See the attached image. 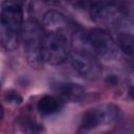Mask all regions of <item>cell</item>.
<instances>
[{
  "label": "cell",
  "instance_id": "7a4b0ae2",
  "mask_svg": "<svg viewBox=\"0 0 134 134\" xmlns=\"http://www.w3.org/2000/svg\"><path fill=\"white\" fill-rule=\"evenodd\" d=\"M44 38L43 26L34 18H28L23 22L21 29V39L23 42L24 54L27 64L35 69L43 66L42 45Z\"/></svg>",
  "mask_w": 134,
  "mask_h": 134
},
{
  "label": "cell",
  "instance_id": "8fae6325",
  "mask_svg": "<svg viewBox=\"0 0 134 134\" xmlns=\"http://www.w3.org/2000/svg\"><path fill=\"white\" fill-rule=\"evenodd\" d=\"M18 122L19 127L25 134H41L43 132V126L30 116H21Z\"/></svg>",
  "mask_w": 134,
  "mask_h": 134
},
{
  "label": "cell",
  "instance_id": "30bf717a",
  "mask_svg": "<svg viewBox=\"0 0 134 134\" xmlns=\"http://www.w3.org/2000/svg\"><path fill=\"white\" fill-rule=\"evenodd\" d=\"M21 32L9 29L0 24V45L6 50H14L18 47Z\"/></svg>",
  "mask_w": 134,
  "mask_h": 134
},
{
  "label": "cell",
  "instance_id": "277c9868",
  "mask_svg": "<svg viewBox=\"0 0 134 134\" xmlns=\"http://www.w3.org/2000/svg\"><path fill=\"white\" fill-rule=\"evenodd\" d=\"M91 19L100 25L116 26L127 23L126 9L114 2H92L90 5Z\"/></svg>",
  "mask_w": 134,
  "mask_h": 134
},
{
  "label": "cell",
  "instance_id": "5b68a950",
  "mask_svg": "<svg viewBox=\"0 0 134 134\" xmlns=\"http://www.w3.org/2000/svg\"><path fill=\"white\" fill-rule=\"evenodd\" d=\"M69 63L73 70L80 74V76L95 81L102 74V66L98 60L86 50H76L69 55Z\"/></svg>",
  "mask_w": 134,
  "mask_h": 134
},
{
  "label": "cell",
  "instance_id": "7c38bea8",
  "mask_svg": "<svg viewBox=\"0 0 134 134\" xmlns=\"http://www.w3.org/2000/svg\"><path fill=\"white\" fill-rule=\"evenodd\" d=\"M133 35L127 31H120L116 38V44L119 49L126 52L129 55L133 54Z\"/></svg>",
  "mask_w": 134,
  "mask_h": 134
},
{
  "label": "cell",
  "instance_id": "6da1fadb",
  "mask_svg": "<svg viewBox=\"0 0 134 134\" xmlns=\"http://www.w3.org/2000/svg\"><path fill=\"white\" fill-rule=\"evenodd\" d=\"M72 47L71 26H61L44 30L42 58L49 65H61L70 55Z\"/></svg>",
  "mask_w": 134,
  "mask_h": 134
},
{
  "label": "cell",
  "instance_id": "3957f363",
  "mask_svg": "<svg viewBox=\"0 0 134 134\" xmlns=\"http://www.w3.org/2000/svg\"><path fill=\"white\" fill-rule=\"evenodd\" d=\"M83 43L88 45L93 53L97 57L111 61L119 57V48L112 38V36L102 29V28H92L82 34L81 37Z\"/></svg>",
  "mask_w": 134,
  "mask_h": 134
},
{
  "label": "cell",
  "instance_id": "4fadbf2b",
  "mask_svg": "<svg viewBox=\"0 0 134 134\" xmlns=\"http://www.w3.org/2000/svg\"><path fill=\"white\" fill-rule=\"evenodd\" d=\"M4 100L13 105H20L23 103V97L14 90H8L4 94Z\"/></svg>",
  "mask_w": 134,
  "mask_h": 134
},
{
  "label": "cell",
  "instance_id": "5bb4252c",
  "mask_svg": "<svg viewBox=\"0 0 134 134\" xmlns=\"http://www.w3.org/2000/svg\"><path fill=\"white\" fill-rule=\"evenodd\" d=\"M106 81H107L108 84H116V82H117V80H116V77L114 75H109L106 79Z\"/></svg>",
  "mask_w": 134,
  "mask_h": 134
},
{
  "label": "cell",
  "instance_id": "8992f818",
  "mask_svg": "<svg viewBox=\"0 0 134 134\" xmlns=\"http://www.w3.org/2000/svg\"><path fill=\"white\" fill-rule=\"evenodd\" d=\"M24 22L23 8L18 2L5 1L1 6L0 24L13 29L15 31L21 32L22 25Z\"/></svg>",
  "mask_w": 134,
  "mask_h": 134
},
{
  "label": "cell",
  "instance_id": "52a82bcc",
  "mask_svg": "<svg viewBox=\"0 0 134 134\" xmlns=\"http://www.w3.org/2000/svg\"><path fill=\"white\" fill-rule=\"evenodd\" d=\"M52 89L59 95V98L68 102H79L85 95V89L81 85L70 82H58L54 83Z\"/></svg>",
  "mask_w": 134,
  "mask_h": 134
},
{
  "label": "cell",
  "instance_id": "9c48e42d",
  "mask_svg": "<svg viewBox=\"0 0 134 134\" xmlns=\"http://www.w3.org/2000/svg\"><path fill=\"white\" fill-rule=\"evenodd\" d=\"M37 107L42 115H51L62 110L64 107V102L52 95H44L38 102Z\"/></svg>",
  "mask_w": 134,
  "mask_h": 134
},
{
  "label": "cell",
  "instance_id": "ba28073f",
  "mask_svg": "<svg viewBox=\"0 0 134 134\" xmlns=\"http://www.w3.org/2000/svg\"><path fill=\"white\" fill-rule=\"evenodd\" d=\"M96 119L97 126L108 125L115 121L119 115V109L113 104H104L96 108L91 109Z\"/></svg>",
  "mask_w": 134,
  "mask_h": 134
},
{
  "label": "cell",
  "instance_id": "9a60e30c",
  "mask_svg": "<svg viewBox=\"0 0 134 134\" xmlns=\"http://www.w3.org/2000/svg\"><path fill=\"white\" fill-rule=\"evenodd\" d=\"M3 116H4V110H3V107H2V105L0 104V120L3 118Z\"/></svg>",
  "mask_w": 134,
  "mask_h": 134
}]
</instances>
